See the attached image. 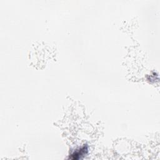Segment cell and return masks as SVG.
I'll return each mask as SVG.
<instances>
[{"label":"cell","instance_id":"1","mask_svg":"<svg viewBox=\"0 0 160 160\" xmlns=\"http://www.w3.org/2000/svg\"><path fill=\"white\" fill-rule=\"evenodd\" d=\"M88 152V147L86 144H84L81 148L74 150L70 155L69 158L72 160H78L84 157Z\"/></svg>","mask_w":160,"mask_h":160}]
</instances>
